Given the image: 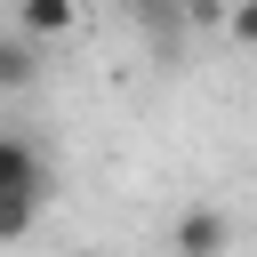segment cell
I'll return each mask as SVG.
<instances>
[{
	"instance_id": "1",
	"label": "cell",
	"mask_w": 257,
	"mask_h": 257,
	"mask_svg": "<svg viewBox=\"0 0 257 257\" xmlns=\"http://www.w3.org/2000/svg\"><path fill=\"white\" fill-rule=\"evenodd\" d=\"M0 193L48 201V161H40V145H24V137H8V128H0Z\"/></svg>"
},
{
	"instance_id": "2",
	"label": "cell",
	"mask_w": 257,
	"mask_h": 257,
	"mask_svg": "<svg viewBox=\"0 0 257 257\" xmlns=\"http://www.w3.org/2000/svg\"><path fill=\"white\" fill-rule=\"evenodd\" d=\"M233 249V225H225V209H185L177 217V257H225Z\"/></svg>"
},
{
	"instance_id": "3",
	"label": "cell",
	"mask_w": 257,
	"mask_h": 257,
	"mask_svg": "<svg viewBox=\"0 0 257 257\" xmlns=\"http://www.w3.org/2000/svg\"><path fill=\"white\" fill-rule=\"evenodd\" d=\"M16 24H24L32 40H64V32L80 24V0H16Z\"/></svg>"
},
{
	"instance_id": "4",
	"label": "cell",
	"mask_w": 257,
	"mask_h": 257,
	"mask_svg": "<svg viewBox=\"0 0 257 257\" xmlns=\"http://www.w3.org/2000/svg\"><path fill=\"white\" fill-rule=\"evenodd\" d=\"M40 80V48L32 40H0V88H32Z\"/></svg>"
},
{
	"instance_id": "5",
	"label": "cell",
	"mask_w": 257,
	"mask_h": 257,
	"mask_svg": "<svg viewBox=\"0 0 257 257\" xmlns=\"http://www.w3.org/2000/svg\"><path fill=\"white\" fill-rule=\"evenodd\" d=\"M32 217H40V201H24V193H0V241H24V233H32Z\"/></svg>"
},
{
	"instance_id": "6",
	"label": "cell",
	"mask_w": 257,
	"mask_h": 257,
	"mask_svg": "<svg viewBox=\"0 0 257 257\" xmlns=\"http://www.w3.org/2000/svg\"><path fill=\"white\" fill-rule=\"evenodd\" d=\"M225 24H233V40H241V48H257V0H233V8H225Z\"/></svg>"
}]
</instances>
